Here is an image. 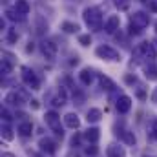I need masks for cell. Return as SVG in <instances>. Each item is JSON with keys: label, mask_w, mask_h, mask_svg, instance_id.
I'll use <instances>...</instances> for the list:
<instances>
[{"label": "cell", "mask_w": 157, "mask_h": 157, "mask_svg": "<svg viewBox=\"0 0 157 157\" xmlns=\"http://www.w3.org/2000/svg\"><path fill=\"white\" fill-rule=\"evenodd\" d=\"M82 17H84V22H86V26L90 29H93V31H99L101 29V26H102V15H101V11L97 7L84 9V15Z\"/></svg>", "instance_id": "cell-1"}, {"label": "cell", "mask_w": 157, "mask_h": 157, "mask_svg": "<svg viewBox=\"0 0 157 157\" xmlns=\"http://www.w3.org/2000/svg\"><path fill=\"white\" fill-rule=\"evenodd\" d=\"M46 122H48V126L62 139L64 132H62V126H60V117H59L55 112H48V113H46Z\"/></svg>", "instance_id": "cell-2"}, {"label": "cell", "mask_w": 157, "mask_h": 157, "mask_svg": "<svg viewBox=\"0 0 157 157\" xmlns=\"http://www.w3.org/2000/svg\"><path fill=\"white\" fill-rule=\"evenodd\" d=\"M95 53L101 59H106V60H121V53H119L117 49L110 48V46H99Z\"/></svg>", "instance_id": "cell-3"}, {"label": "cell", "mask_w": 157, "mask_h": 157, "mask_svg": "<svg viewBox=\"0 0 157 157\" xmlns=\"http://www.w3.org/2000/svg\"><path fill=\"white\" fill-rule=\"evenodd\" d=\"M22 80H24L31 90H39L40 80H39V77H37L35 71H31V70H28V68H22Z\"/></svg>", "instance_id": "cell-4"}, {"label": "cell", "mask_w": 157, "mask_h": 157, "mask_svg": "<svg viewBox=\"0 0 157 157\" xmlns=\"http://www.w3.org/2000/svg\"><path fill=\"white\" fill-rule=\"evenodd\" d=\"M130 24L137 26L139 29H144V28L150 24V17H148L146 13H143V11H137V13H133V15H132V20H130Z\"/></svg>", "instance_id": "cell-5"}, {"label": "cell", "mask_w": 157, "mask_h": 157, "mask_svg": "<svg viewBox=\"0 0 157 157\" xmlns=\"http://www.w3.org/2000/svg\"><path fill=\"white\" fill-rule=\"evenodd\" d=\"M139 53H141L148 62H154V59H155V48H154L152 42H143V44L139 46Z\"/></svg>", "instance_id": "cell-6"}, {"label": "cell", "mask_w": 157, "mask_h": 157, "mask_svg": "<svg viewBox=\"0 0 157 157\" xmlns=\"http://www.w3.org/2000/svg\"><path fill=\"white\" fill-rule=\"evenodd\" d=\"M40 49H42L46 59H55V55H57V46L51 40H42L40 42Z\"/></svg>", "instance_id": "cell-7"}, {"label": "cell", "mask_w": 157, "mask_h": 157, "mask_svg": "<svg viewBox=\"0 0 157 157\" xmlns=\"http://www.w3.org/2000/svg\"><path fill=\"white\" fill-rule=\"evenodd\" d=\"M2 57H4V59H2V66H0V68H2V73H4V75H9V73L13 71L15 62H13L11 55H9V53H6V51L2 53Z\"/></svg>", "instance_id": "cell-8"}, {"label": "cell", "mask_w": 157, "mask_h": 157, "mask_svg": "<svg viewBox=\"0 0 157 157\" xmlns=\"http://www.w3.org/2000/svg\"><path fill=\"white\" fill-rule=\"evenodd\" d=\"M130 108H132V99H130L128 95H121L119 101H117L119 113H126V112H130Z\"/></svg>", "instance_id": "cell-9"}, {"label": "cell", "mask_w": 157, "mask_h": 157, "mask_svg": "<svg viewBox=\"0 0 157 157\" xmlns=\"http://www.w3.org/2000/svg\"><path fill=\"white\" fill-rule=\"evenodd\" d=\"M119 24H121V20H119L117 15H113V17H110L108 20H106V26H104V29H106V33H115V29H119Z\"/></svg>", "instance_id": "cell-10"}, {"label": "cell", "mask_w": 157, "mask_h": 157, "mask_svg": "<svg viewBox=\"0 0 157 157\" xmlns=\"http://www.w3.org/2000/svg\"><path fill=\"white\" fill-rule=\"evenodd\" d=\"M64 124L68 126V128H78L80 126V121H78V117H77V113H66L64 115Z\"/></svg>", "instance_id": "cell-11"}, {"label": "cell", "mask_w": 157, "mask_h": 157, "mask_svg": "<svg viewBox=\"0 0 157 157\" xmlns=\"http://www.w3.org/2000/svg\"><path fill=\"white\" fill-rule=\"evenodd\" d=\"M40 148H42L46 154H55V152H57V144H55V141H51V139H42V141H40Z\"/></svg>", "instance_id": "cell-12"}, {"label": "cell", "mask_w": 157, "mask_h": 157, "mask_svg": "<svg viewBox=\"0 0 157 157\" xmlns=\"http://www.w3.org/2000/svg\"><path fill=\"white\" fill-rule=\"evenodd\" d=\"M84 137H86V141H88V143H91V144H95V143L99 141V137H101V132H99L97 128H90V130H86V133H84Z\"/></svg>", "instance_id": "cell-13"}, {"label": "cell", "mask_w": 157, "mask_h": 157, "mask_svg": "<svg viewBox=\"0 0 157 157\" xmlns=\"http://www.w3.org/2000/svg\"><path fill=\"white\" fill-rule=\"evenodd\" d=\"M6 102H9L11 106H17V108H20V106L24 104V101H22V97H20L18 93H9V95L6 97Z\"/></svg>", "instance_id": "cell-14"}, {"label": "cell", "mask_w": 157, "mask_h": 157, "mask_svg": "<svg viewBox=\"0 0 157 157\" xmlns=\"http://www.w3.org/2000/svg\"><path fill=\"white\" fill-rule=\"evenodd\" d=\"M124 148H121L117 144H110L108 146V157H124Z\"/></svg>", "instance_id": "cell-15"}, {"label": "cell", "mask_w": 157, "mask_h": 157, "mask_svg": "<svg viewBox=\"0 0 157 157\" xmlns=\"http://www.w3.org/2000/svg\"><path fill=\"white\" fill-rule=\"evenodd\" d=\"M99 82H101V86H102L104 90H108V91H113V90H115V82H113L112 78L104 77V75L99 77Z\"/></svg>", "instance_id": "cell-16"}, {"label": "cell", "mask_w": 157, "mask_h": 157, "mask_svg": "<svg viewBox=\"0 0 157 157\" xmlns=\"http://www.w3.org/2000/svg\"><path fill=\"white\" fill-rule=\"evenodd\" d=\"M31 132H33V124H31V122H22V124L18 126V133H20L22 137H29Z\"/></svg>", "instance_id": "cell-17"}, {"label": "cell", "mask_w": 157, "mask_h": 157, "mask_svg": "<svg viewBox=\"0 0 157 157\" xmlns=\"http://www.w3.org/2000/svg\"><path fill=\"white\" fill-rule=\"evenodd\" d=\"M6 15H7V18H9V20H13V22H22V20H24V15H22V13H18L17 9H7V11H6Z\"/></svg>", "instance_id": "cell-18"}, {"label": "cell", "mask_w": 157, "mask_h": 157, "mask_svg": "<svg viewBox=\"0 0 157 157\" xmlns=\"http://www.w3.org/2000/svg\"><path fill=\"white\" fill-rule=\"evenodd\" d=\"M15 9H17L18 13H22V15H28V13H29V4H28V0H17Z\"/></svg>", "instance_id": "cell-19"}, {"label": "cell", "mask_w": 157, "mask_h": 157, "mask_svg": "<svg viewBox=\"0 0 157 157\" xmlns=\"http://www.w3.org/2000/svg\"><path fill=\"white\" fill-rule=\"evenodd\" d=\"M78 78H80L82 84H91V80H93V73H91L90 70H82V71L78 73Z\"/></svg>", "instance_id": "cell-20"}, {"label": "cell", "mask_w": 157, "mask_h": 157, "mask_svg": "<svg viewBox=\"0 0 157 157\" xmlns=\"http://www.w3.org/2000/svg\"><path fill=\"white\" fill-rule=\"evenodd\" d=\"M101 110H97V108H91V110H88V122H97L99 119H101Z\"/></svg>", "instance_id": "cell-21"}, {"label": "cell", "mask_w": 157, "mask_h": 157, "mask_svg": "<svg viewBox=\"0 0 157 157\" xmlns=\"http://www.w3.org/2000/svg\"><path fill=\"white\" fill-rule=\"evenodd\" d=\"M148 137L152 141H157V119H152L150 128H148Z\"/></svg>", "instance_id": "cell-22"}, {"label": "cell", "mask_w": 157, "mask_h": 157, "mask_svg": "<svg viewBox=\"0 0 157 157\" xmlns=\"http://www.w3.org/2000/svg\"><path fill=\"white\" fill-rule=\"evenodd\" d=\"M113 4H115V7H117L119 11H128L132 0H113Z\"/></svg>", "instance_id": "cell-23"}, {"label": "cell", "mask_w": 157, "mask_h": 157, "mask_svg": "<svg viewBox=\"0 0 157 157\" xmlns=\"http://www.w3.org/2000/svg\"><path fill=\"white\" fill-rule=\"evenodd\" d=\"M66 33H77L78 31V26L77 24H73V22H62V26H60Z\"/></svg>", "instance_id": "cell-24"}, {"label": "cell", "mask_w": 157, "mask_h": 157, "mask_svg": "<svg viewBox=\"0 0 157 157\" xmlns=\"http://www.w3.org/2000/svg\"><path fill=\"white\" fill-rule=\"evenodd\" d=\"M17 39H18V33H17V29L15 28H11V29H7V42H17Z\"/></svg>", "instance_id": "cell-25"}, {"label": "cell", "mask_w": 157, "mask_h": 157, "mask_svg": "<svg viewBox=\"0 0 157 157\" xmlns=\"http://www.w3.org/2000/svg\"><path fill=\"white\" fill-rule=\"evenodd\" d=\"M121 135H122V139H124L128 144H135V137H133V133H130V132H121Z\"/></svg>", "instance_id": "cell-26"}, {"label": "cell", "mask_w": 157, "mask_h": 157, "mask_svg": "<svg viewBox=\"0 0 157 157\" xmlns=\"http://www.w3.org/2000/svg\"><path fill=\"white\" fill-rule=\"evenodd\" d=\"M2 135H4L6 141H11V139H13V132H11V128H9V126H2Z\"/></svg>", "instance_id": "cell-27"}, {"label": "cell", "mask_w": 157, "mask_h": 157, "mask_svg": "<svg viewBox=\"0 0 157 157\" xmlns=\"http://www.w3.org/2000/svg\"><path fill=\"white\" fill-rule=\"evenodd\" d=\"M78 42H80L82 46H90V44H91V37H90V35H80V37H78Z\"/></svg>", "instance_id": "cell-28"}, {"label": "cell", "mask_w": 157, "mask_h": 157, "mask_svg": "<svg viewBox=\"0 0 157 157\" xmlns=\"http://www.w3.org/2000/svg\"><path fill=\"white\" fill-rule=\"evenodd\" d=\"M146 77L148 78H157V70L155 68H150V70L146 68Z\"/></svg>", "instance_id": "cell-29"}, {"label": "cell", "mask_w": 157, "mask_h": 157, "mask_svg": "<svg viewBox=\"0 0 157 157\" xmlns=\"http://www.w3.org/2000/svg\"><path fill=\"white\" fill-rule=\"evenodd\" d=\"M80 137H82L80 133H75V135H73V139H71V146H78V144H80Z\"/></svg>", "instance_id": "cell-30"}, {"label": "cell", "mask_w": 157, "mask_h": 157, "mask_svg": "<svg viewBox=\"0 0 157 157\" xmlns=\"http://www.w3.org/2000/svg\"><path fill=\"white\" fill-rule=\"evenodd\" d=\"M64 101H66V99H64V97H60V95H59V97H57V99H53V106H62V104H64Z\"/></svg>", "instance_id": "cell-31"}, {"label": "cell", "mask_w": 157, "mask_h": 157, "mask_svg": "<svg viewBox=\"0 0 157 157\" xmlns=\"http://www.w3.org/2000/svg\"><path fill=\"white\" fill-rule=\"evenodd\" d=\"M141 31H143V29H139L137 26H133V24H130V33H132V35H139Z\"/></svg>", "instance_id": "cell-32"}, {"label": "cell", "mask_w": 157, "mask_h": 157, "mask_svg": "<svg viewBox=\"0 0 157 157\" xmlns=\"http://www.w3.org/2000/svg\"><path fill=\"white\" fill-rule=\"evenodd\" d=\"M2 117H4V121H11V119H13V117H11V113H9L6 108L2 110Z\"/></svg>", "instance_id": "cell-33"}, {"label": "cell", "mask_w": 157, "mask_h": 157, "mask_svg": "<svg viewBox=\"0 0 157 157\" xmlns=\"http://www.w3.org/2000/svg\"><path fill=\"white\" fill-rule=\"evenodd\" d=\"M86 154H91V155H95V154H97V148H95V146H88V148H86Z\"/></svg>", "instance_id": "cell-34"}, {"label": "cell", "mask_w": 157, "mask_h": 157, "mask_svg": "<svg viewBox=\"0 0 157 157\" xmlns=\"http://www.w3.org/2000/svg\"><path fill=\"white\" fill-rule=\"evenodd\" d=\"M126 82H135V77H132V75H126Z\"/></svg>", "instance_id": "cell-35"}, {"label": "cell", "mask_w": 157, "mask_h": 157, "mask_svg": "<svg viewBox=\"0 0 157 157\" xmlns=\"http://www.w3.org/2000/svg\"><path fill=\"white\" fill-rule=\"evenodd\" d=\"M31 106H33V108L37 110V108H39V102H37V101H31Z\"/></svg>", "instance_id": "cell-36"}, {"label": "cell", "mask_w": 157, "mask_h": 157, "mask_svg": "<svg viewBox=\"0 0 157 157\" xmlns=\"http://www.w3.org/2000/svg\"><path fill=\"white\" fill-rule=\"evenodd\" d=\"M152 101H154V102H157V90L154 91V95H152Z\"/></svg>", "instance_id": "cell-37"}, {"label": "cell", "mask_w": 157, "mask_h": 157, "mask_svg": "<svg viewBox=\"0 0 157 157\" xmlns=\"http://www.w3.org/2000/svg\"><path fill=\"white\" fill-rule=\"evenodd\" d=\"M2 157H15L13 154H2Z\"/></svg>", "instance_id": "cell-38"}, {"label": "cell", "mask_w": 157, "mask_h": 157, "mask_svg": "<svg viewBox=\"0 0 157 157\" xmlns=\"http://www.w3.org/2000/svg\"><path fill=\"white\" fill-rule=\"evenodd\" d=\"M31 155H33V157H42V155H40V154H35V152H33Z\"/></svg>", "instance_id": "cell-39"}, {"label": "cell", "mask_w": 157, "mask_h": 157, "mask_svg": "<svg viewBox=\"0 0 157 157\" xmlns=\"http://www.w3.org/2000/svg\"><path fill=\"white\" fill-rule=\"evenodd\" d=\"M155 31H157V22H155Z\"/></svg>", "instance_id": "cell-40"}, {"label": "cell", "mask_w": 157, "mask_h": 157, "mask_svg": "<svg viewBox=\"0 0 157 157\" xmlns=\"http://www.w3.org/2000/svg\"><path fill=\"white\" fill-rule=\"evenodd\" d=\"M141 2H148V0H141Z\"/></svg>", "instance_id": "cell-41"}]
</instances>
